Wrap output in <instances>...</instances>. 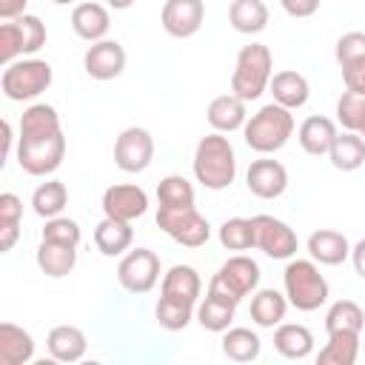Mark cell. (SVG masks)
<instances>
[{"instance_id": "14", "label": "cell", "mask_w": 365, "mask_h": 365, "mask_svg": "<svg viewBox=\"0 0 365 365\" xmlns=\"http://www.w3.org/2000/svg\"><path fill=\"white\" fill-rule=\"evenodd\" d=\"M103 214L106 217H117V220H137L148 211V194L140 185L131 182H120V185H108L103 191Z\"/></svg>"}, {"instance_id": "17", "label": "cell", "mask_w": 365, "mask_h": 365, "mask_svg": "<svg viewBox=\"0 0 365 365\" xmlns=\"http://www.w3.org/2000/svg\"><path fill=\"white\" fill-rule=\"evenodd\" d=\"M308 254L314 262L319 265H342L348 257H351V242L342 231H334V228H319L308 237Z\"/></svg>"}, {"instance_id": "32", "label": "cell", "mask_w": 365, "mask_h": 365, "mask_svg": "<svg viewBox=\"0 0 365 365\" xmlns=\"http://www.w3.org/2000/svg\"><path fill=\"white\" fill-rule=\"evenodd\" d=\"M66 205H68V191H66V185H63L60 180H46V182H40V185L34 188V194H31V208H34V214L43 217V220L60 217Z\"/></svg>"}, {"instance_id": "24", "label": "cell", "mask_w": 365, "mask_h": 365, "mask_svg": "<svg viewBox=\"0 0 365 365\" xmlns=\"http://www.w3.org/2000/svg\"><path fill=\"white\" fill-rule=\"evenodd\" d=\"M77 265V248L74 245H60V242H48V240H40V248H37V268L51 277V279H60V277H68Z\"/></svg>"}, {"instance_id": "23", "label": "cell", "mask_w": 365, "mask_h": 365, "mask_svg": "<svg viewBox=\"0 0 365 365\" xmlns=\"http://www.w3.org/2000/svg\"><path fill=\"white\" fill-rule=\"evenodd\" d=\"M34 356V339L14 322H0V365H26Z\"/></svg>"}, {"instance_id": "8", "label": "cell", "mask_w": 365, "mask_h": 365, "mask_svg": "<svg viewBox=\"0 0 365 365\" xmlns=\"http://www.w3.org/2000/svg\"><path fill=\"white\" fill-rule=\"evenodd\" d=\"M157 228L185 248H200L211 237L208 220L191 208H157Z\"/></svg>"}, {"instance_id": "18", "label": "cell", "mask_w": 365, "mask_h": 365, "mask_svg": "<svg viewBox=\"0 0 365 365\" xmlns=\"http://www.w3.org/2000/svg\"><path fill=\"white\" fill-rule=\"evenodd\" d=\"M208 125L220 134H231V131H240L248 120V111H245V100H240L237 94H220L208 103Z\"/></svg>"}, {"instance_id": "26", "label": "cell", "mask_w": 365, "mask_h": 365, "mask_svg": "<svg viewBox=\"0 0 365 365\" xmlns=\"http://www.w3.org/2000/svg\"><path fill=\"white\" fill-rule=\"evenodd\" d=\"M285 311H288V297H282L279 291H274V288H259V291H254L248 314H251V319H254L259 328H274V325H279V322L285 319Z\"/></svg>"}, {"instance_id": "2", "label": "cell", "mask_w": 365, "mask_h": 365, "mask_svg": "<svg viewBox=\"0 0 365 365\" xmlns=\"http://www.w3.org/2000/svg\"><path fill=\"white\" fill-rule=\"evenodd\" d=\"M194 177L208 191H222L237 177V154L225 134L211 131L194 148Z\"/></svg>"}, {"instance_id": "51", "label": "cell", "mask_w": 365, "mask_h": 365, "mask_svg": "<svg viewBox=\"0 0 365 365\" xmlns=\"http://www.w3.org/2000/svg\"><path fill=\"white\" fill-rule=\"evenodd\" d=\"M359 137H362V140H365V125H362V128H359Z\"/></svg>"}, {"instance_id": "44", "label": "cell", "mask_w": 365, "mask_h": 365, "mask_svg": "<svg viewBox=\"0 0 365 365\" xmlns=\"http://www.w3.org/2000/svg\"><path fill=\"white\" fill-rule=\"evenodd\" d=\"M279 6L291 17H311V14H317L319 0H279Z\"/></svg>"}, {"instance_id": "38", "label": "cell", "mask_w": 365, "mask_h": 365, "mask_svg": "<svg viewBox=\"0 0 365 365\" xmlns=\"http://www.w3.org/2000/svg\"><path fill=\"white\" fill-rule=\"evenodd\" d=\"M154 317H157V322L165 331H182L191 322V317H194V305H182V302H174V299L160 297V302L154 308Z\"/></svg>"}, {"instance_id": "25", "label": "cell", "mask_w": 365, "mask_h": 365, "mask_svg": "<svg viewBox=\"0 0 365 365\" xmlns=\"http://www.w3.org/2000/svg\"><path fill=\"white\" fill-rule=\"evenodd\" d=\"M48 354L57 359V362H77L83 359L88 342H86V334L77 328V325H57L48 331Z\"/></svg>"}, {"instance_id": "33", "label": "cell", "mask_w": 365, "mask_h": 365, "mask_svg": "<svg viewBox=\"0 0 365 365\" xmlns=\"http://www.w3.org/2000/svg\"><path fill=\"white\" fill-rule=\"evenodd\" d=\"M262 351L259 336L251 328H228L222 331V354L234 362H254Z\"/></svg>"}, {"instance_id": "35", "label": "cell", "mask_w": 365, "mask_h": 365, "mask_svg": "<svg viewBox=\"0 0 365 365\" xmlns=\"http://www.w3.org/2000/svg\"><path fill=\"white\" fill-rule=\"evenodd\" d=\"M362 325H365V311L354 299H336L325 314V331L328 334H336V331L362 334Z\"/></svg>"}, {"instance_id": "28", "label": "cell", "mask_w": 365, "mask_h": 365, "mask_svg": "<svg viewBox=\"0 0 365 365\" xmlns=\"http://www.w3.org/2000/svg\"><path fill=\"white\" fill-rule=\"evenodd\" d=\"M359 351H362L359 334L336 331V334H328V342L319 348L317 362L319 365H354L356 356H359Z\"/></svg>"}, {"instance_id": "45", "label": "cell", "mask_w": 365, "mask_h": 365, "mask_svg": "<svg viewBox=\"0 0 365 365\" xmlns=\"http://www.w3.org/2000/svg\"><path fill=\"white\" fill-rule=\"evenodd\" d=\"M342 80H345V88L365 97V66H354V68H345L342 71Z\"/></svg>"}, {"instance_id": "52", "label": "cell", "mask_w": 365, "mask_h": 365, "mask_svg": "<svg viewBox=\"0 0 365 365\" xmlns=\"http://www.w3.org/2000/svg\"><path fill=\"white\" fill-rule=\"evenodd\" d=\"M362 354H365V342H362Z\"/></svg>"}, {"instance_id": "11", "label": "cell", "mask_w": 365, "mask_h": 365, "mask_svg": "<svg viewBox=\"0 0 365 365\" xmlns=\"http://www.w3.org/2000/svg\"><path fill=\"white\" fill-rule=\"evenodd\" d=\"M151 160H154V137L145 128L131 125V128L120 131V137L114 143V163L120 171L140 174L151 165Z\"/></svg>"}, {"instance_id": "21", "label": "cell", "mask_w": 365, "mask_h": 365, "mask_svg": "<svg viewBox=\"0 0 365 365\" xmlns=\"http://www.w3.org/2000/svg\"><path fill=\"white\" fill-rule=\"evenodd\" d=\"M134 242V228L125 220L117 217H103L94 228V245L103 257H120L123 251H128Z\"/></svg>"}, {"instance_id": "10", "label": "cell", "mask_w": 365, "mask_h": 365, "mask_svg": "<svg viewBox=\"0 0 365 365\" xmlns=\"http://www.w3.org/2000/svg\"><path fill=\"white\" fill-rule=\"evenodd\" d=\"M254 220V240H257V248L271 257V259H291L297 254V234L288 222L271 217V214H257L251 217Z\"/></svg>"}, {"instance_id": "31", "label": "cell", "mask_w": 365, "mask_h": 365, "mask_svg": "<svg viewBox=\"0 0 365 365\" xmlns=\"http://www.w3.org/2000/svg\"><path fill=\"white\" fill-rule=\"evenodd\" d=\"M234 311H237L234 302L220 299V297H214V294H205V299L197 305V322H200L205 331H211V334H222V331L231 328Z\"/></svg>"}, {"instance_id": "39", "label": "cell", "mask_w": 365, "mask_h": 365, "mask_svg": "<svg viewBox=\"0 0 365 365\" xmlns=\"http://www.w3.org/2000/svg\"><path fill=\"white\" fill-rule=\"evenodd\" d=\"M336 123L345 131H359L365 125V97H359L354 91H345L336 100Z\"/></svg>"}, {"instance_id": "29", "label": "cell", "mask_w": 365, "mask_h": 365, "mask_svg": "<svg viewBox=\"0 0 365 365\" xmlns=\"http://www.w3.org/2000/svg\"><path fill=\"white\" fill-rule=\"evenodd\" d=\"M228 23L240 34H259L268 26V6L262 0H231Z\"/></svg>"}, {"instance_id": "40", "label": "cell", "mask_w": 365, "mask_h": 365, "mask_svg": "<svg viewBox=\"0 0 365 365\" xmlns=\"http://www.w3.org/2000/svg\"><path fill=\"white\" fill-rule=\"evenodd\" d=\"M80 225L71 217H51L43 225V240L48 242H60V245H80Z\"/></svg>"}, {"instance_id": "13", "label": "cell", "mask_w": 365, "mask_h": 365, "mask_svg": "<svg viewBox=\"0 0 365 365\" xmlns=\"http://www.w3.org/2000/svg\"><path fill=\"white\" fill-rule=\"evenodd\" d=\"M245 185L254 197L259 200H277L285 194L288 188V171L279 160H271V157H262V160H254L245 171Z\"/></svg>"}, {"instance_id": "42", "label": "cell", "mask_w": 365, "mask_h": 365, "mask_svg": "<svg viewBox=\"0 0 365 365\" xmlns=\"http://www.w3.org/2000/svg\"><path fill=\"white\" fill-rule=\"evenodd\" d=\"M23 31V54H37L46 46V26L37 14H20L17 17Z\"/></svg>"}, {"instance_id": "5", "label": "cell", "mask_w": 365, "mask_h": 365, "mask_svg": "<svg viewBox=\"0 0 365 365\" xmlns=\"http://www.w3.org/2000/svg\"><path fill=\"white\" fill-rule=\"evenodd\" d=\"M285 297L297 311H317L328 302V279L314 259H291L282 271Z\"/></svg>"}, {"instance_id": "41", "label": "cell", "mask_w": 365, "mask_h": 365, "mask_svg": "<svg viewBox=\"0 0 365 365\" xmlns=\"http://www.w3.org/2000/svg\"><path fill=\"white\" fill-rule=\"evenodd\" d=\"M23 54V31L17 20H6L0 26V63L9 66Z\"/></svg>"}, {"instance_id": "48", "label": "cell", "mask_w": 365, "mask_h": 365, "mask_svg": "<svg viewBox=\"0 0 365 365\" xmlns=\"http://www.w3.org/2000/svg\"><path fill=\"white\" fill-rule=\"evenodd\" d=\"M3 145H6L3 157H9V151H11V145H14V131H11V123H9V120H3Z\"/></svg>"}, {"instance_id": "4", "label": "cell", "mask_w": 365, "mask_h": 365, "mask_svg": "<svg viewBox=\"0 0 365 365\" xmlns=\"http://www.w3.org/2000/svg\"><path fill=\"white\" fill-rule=\"evenodd\" d=\"M271 77H274V57H271L268 46L248 43L237 54L234 74H231V94H237L240 100L251 103L268 88Z\"/></svg>"}, {"instance_id": "1", "label": "cell", "mask_w": 365, "mask_h": 365, "mask_svg": "<svg viewBox=\"0 0 365 365\" xmlns=\"http://www.w3.org/2000/svg\"><path fill=\"white\" fill-rule=\"evenodd\" d=\"M66 157V137L60 114L48 103H34L20 117L17 137V163L31 177H46L60 168Z\"/></svg>"}, {"instance_id": "43", "label": "cell", "mask_w": 365, "mask_h": 365, "mask_svg": "<svg viewBox=\"0 0 365 365\" xmlns=\"http://www.w3.org/2000/svg\"><path fill=\"white\" fill-rule=\"evenodd\" d=\"M23 217V200L11 191L0 194V225H20Z\"/></svg>"}, {"instance_id": "9", "label": "cell", "mask_w": 365, "mask_h": 365, "mask_svg": "<svg viewBox=\"0 0 365 365\" xmlns=\"http://www.w3.org/2000/svg\"><path fill=\"white\" fill-rule=\"evenodd\" d=\"M117 279L128 294H148L160 279V257L151 248L128 251L117 265Z\"/></svg>"}, {"instance_id": "19", "label": "cell", "mask_w": 365, "mask_h": 365, "mask_svg": "<svg viewBox=\"0 0 365 365\" xmlns=\"http://www.w3.org/2000/svg\"><path fill=\"white\" fill-rule=\"evenodd\" d=\"M336 123L331 117H322V114H314V117H305L299 131H297V140L302 145L305 154L311 157H322L331 151L334 140H336Z\"/></svg>"}, {"instance_id": "37", "label": "cell", "mask_w": 365, "mask_h": 365, "mask_svg": "<svg viewBox=\"0 0 365 365\" xmlns=\"http://www.w3.org/2000/svg\"><path fill=\"white\" fill-rule=\"evenodd\" d=\"M334 57L339 63V68H354V66H365V31H345L336 40Z\"/></svg>"}, {"instance_id": "50", "label": "cell", "mask_w": 365, "mask_h": 365, "mask_svg": "<svg viewBox=\"0 0 365 365\" xmlns=\"http://www.w3.org/2000/svg\"><path fill=\"white\" fill-rule=\"evenodd\" d=\"M51 3H57V6H68V3H74V0H51Z\"/></svg>"}, {"instance_id": "36", "label": "cell", "mask_w": 365, "mask_h": 365, "mask_svg": "<svg viewBox=\"0 0 365 365\" xmlns=\"http://www.w3.org/2000/svg\"><path fill=\"white\" fill-rule=\"evenodd\" d=\"M220 245L228 251H248L257 248L254 240V220L248 217H231L220 225Z\"/></svg>"}, {"instance_id": "46", "label": "cell", "mask_w": 365, "mask_h": 365, "mask_svg": "<svg viewBox=\"0 0 365 365\" xmlns=\"http://www.w3.org/2000/svg\"><path fill=\"white\" fill-rule=\"evenodd\" d=\"M26 3L29 0H0V17L3 20H17L20 14H26Z\"/></svg>"}, {"instance_id": "30", "label": "cell", "mask_w": 365, "mask_h": 365, "mask_svg": "<svg viewBox=\"0 0 365 365\" xmlns=\"http://www.w3.org/2000/svg\"><path fill=\"white\" fill-rule=\"evenodd\" d=\"M328 157L336 171H356L365 163V140L359 137V131H342L336 134Z\"/></svg>"}, {"instance_id": "49", "label": "cell", "mask_w": 365, "mask_h": 365, "mask_svg": "<svg viewBox=\"0 0 365 365\" xmlns=\"http://www.w3.org/2000/svg\"><path fill=\"white\" fill-rule=\"evenodd\" d=\"M106 3H108V9H114V11H125V9L134 6V0H106Z\"/></svg>"}, {"instance_id": "27", "label": "cell", "mask_w": 365, "mask_h": 365, "mask_svg": "<svg viewBox=\"0 0 365 365\" xmlns=\"http://www.w3.org/2000/svg\"><path fill=\"white\" fill-rule=\"evenodd\" d=\"M274 348L285 359H305L314 351V334L297 322H279L274 331Z\"/></svg>"}, {"instance_id": "6", "label": "cell", "mask_w": 365, "mask_h": 365, "mask_svg": "<svg viewBox=\"0 0 365 365\" xmlns=\"http://www.w3.org/2000/svg\"><path fill=\"white\" fill-rule=\"evenodd\" d=\"M54 80V71L46 60H37V57H29V60H14L3 68V77H0V88L9 100L14 103H23V100H34L40 97Z\"/></svg>"}, {"instance_id": "3", "label": "cell", "mask_w": 365, "mask_h": 365, "mask_svg": "<svg viewBox=\"0 0 365 365\" xmlns=\"http://www.w3.org/2000/svg\"><path fill=\"white\" fill-rule=\"evenodd\" d=\"M291 134H294V114H291V108H285L279 103L262 106L242 125L245 145L251 151H257V154H274V151H279L291 140Z\"/></svg>"}, {"instance_id": "22", "label": "cell", "mask_w": 365, "mask_h": 365, "mask_svg": "<svg viewBox=\"0 0 365 365\" xmlns=\"http://www.w3.org/2000/svg\"><path fill=\"white\" fill-rule=\"evenodd\" d=\"M268 88H271V94H274V103H279V106H285V108H291V111H294V108H302V106L308 103V97H311L308 80H305L299 71H291V68L277 71V74L271 77Z\"/></svg>"}, {"instance_id": "20", "label": "cell", "mask_w": 365, "mask_h": 365, "mask_svg": "<svg viewBox=\"0 0 365 365\" xmlns=\"http://www.w3.org/2000/svg\"><path fill=\"white\" fill-rule=\"evenodd\" d=\"M108 26H111V17H108V9L103 3H77L74 11H71V29H74V34L83 37V40H88V43L106 40Z\"/></svg>"}, {"instance_id": "16", "label": "cell", "mask_w": 365, "mask_h": 365, "mask_svg": "<svg viewBox=\"0 0 365 365\" xmlns=\"http://www.w3.org/2000/svg\"><path fill=\"white\" fill-rule=\"evenodd\" d=\"M200 291H202V279H200L197 268H191V265H171L165 271V277H163L160 297L182 302V305H197Z\"/></svg>"}, {"instance_id": "47", "label": "cell", "mask_w": 365, "mask_h": 365, "mask_svg": "<svg viewBox=\"0 0 365 365\" xmlns=\"http://www.w3.org/2000/svg\"><path fill=\"white\" fill-rule=\"evenodd\" d=\"M351 262H354V271L365 279V240H359V242L351 248Z\"/></svg>"}, {"instance_id": "12", "label": "cell", "mask_w": 365, "mask_h": 365, "mask_svg": "<svg viewBox=\"0 0 365 365\" xmlns=\"http://www.w3.org/2000/svg\"><path fill=\"white\" fill-rule=\"evenodd\" d=\"M205 20V6L202 0H165L163 11H160V23L165 29V34L171 37H194L202 29Z\"/></svg>"}, {"instance_id": "7", "label": "cell", "mask_w": 365, "mask_h": 365, "mask_svg": "<svg viewBox=\"0 0 365 365\" xmlns=\"http://www.w3.org/2000/svg\"><path fill=\"white\" fill-rule=\"evenodd\" d=\"M257 285H259V265H257L251 257L237 254V257L225 259V262L217 268V274H214L211 282H208V294L240 305L248 294L257 291Z\"/></svg>"}, {"instance_id": "34", "label": "cell", "mask_w": 365, "mask_h": 365, "mask_svg": "<svg viewBox=\"0 0 365 365\" xmlns=\"http://www.w3.org/2000/svg\"><path fill=\"white\" fill-rule=\"evenodd\" d=\"M197 200L194 185L182 174H168L157 182V202L160 208H191Z\"/></svg>"}, {"instance_id": "15", "label": "cell", "mask_w": 365, "mask_h": 365, "mask_svg": "<svg viewBox=\"0 0 365 365\" xmlns=\"http://www.w3.org/2000/svg\"><path fill=\"white\" fill-rule=\"evenodd\" d=\"M83 68L91 80H114L125 68V48L117 40H97L88 46Z\"/></svg>"}]
</instances>
